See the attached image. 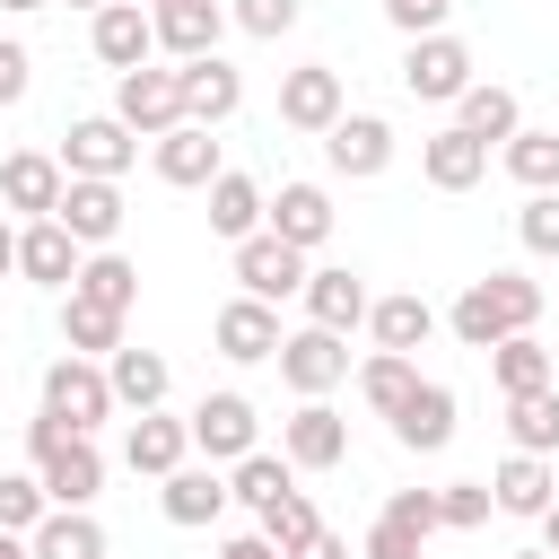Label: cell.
Returning a JSON list of instances; mask_svg holds the SVG:
<instances>
[{"instance_id": "cell-18", "label": "cell", "mask_w": 559, "mask_h": 559, "mask_svg": "<svg viewBox=\"0 0 559 559\" xmlns=\"http://www.w3.org/2000/svg\"><path fill=\"white\" fill-rule=\"evenodd\" d=\"M17 271H26L35 288H70V280H79V236H70L61 218H26V227H17Z\"/></svg>"}, {"instance_id": "cell-43", "label": "cell", "mask_w": 559, "mask_h": 559, "mask_svg": "<svg viewBox=\"0 0 559 559\" xmlns=\"http://www.w3.org/2000/svg\"><path fill=\"white\" fill-rule=\"evenodd\" d=\"M515 236H524V253H559V192H533L515 210Z\"/></svg>"}, {"instance_id": "cell-47", "label": "cell", "mask_w": 559, "mask_h": 559, "mask_svg": "<svg viewBox=\"0 0 559 559\" xmlns=\"http://www.w3.org/2000/svg\"><path fill=\"white\" fill-rule=\"evenodd\" d=\"M367 559H419V533H402L393 515H376L367 524Z\"/></svg>"}, {"instance_id": "cell-38", "label": "cell", "mask_w": 559, "mask_h": 559, "mask_svg": "<svg viewBox=\"0 0 559 559\" xmlns=\"http://www.w3.org/2000/svg\"><path fill=\"white\" fill-rule=\"evenodd\" d=\"M280 489H297V480H288V454H262V445H253V454H236V480H227V498H245V507L262 515Z\"/></svg>"}, {"instance_id": "cell-28", "label": "cell", "mask_w": 559, "mask_h": 559, "mask_svg": "<svg viewBox=\"0 0 559 559\" xmlns=\"http://www.w3.org/2000/svg\"><path fill=\"white\" fill-rule=\"evenodd\" d=\"M105 384H114V402L157 411V402H166V384H175V367H166L157 349H105Z\"/></svg>"}, {"instance_id": "cell-11", "label": "cell", "mask_w": 559, "mask_h": 559, "mask_svg": "<svg viewBox=\"0 0 559 559\" xmlns=\"http://www.w3.org/2000/svg\"><path fill=\"white\" fill-rule=\"evenodd\" d=\"M52 218H61L79 245H114V236H122V192H114L105 175H70L61 201H52Z\"/></svg>"}, {"instance_id": "cell-54", "label": "cell", "mask_w": 559, "mask_h": 559, "mask_svg": "<svg viewBox=\"0 0 559 559\" xmlns=\"http://www.w3.org/2000/svg\"><path fill=\"white\" fill-rule=\"evenodd\" d=\"M0 9H17V17H26V9H44V0H0Z\"/></svg>"}, {"instance_id": "cell-55", "label": "cell", "mask_w": 559, "mask_h": 559, "mask_svg": "<svg viewBox=\"0 0 559 559\" xmlns=\"http://www.w3.org/2000/svg\"><path fill=\"white\" fill-rule=\"evenodd\" d=\"M70 9H105V0H70Z\"/></svg>"}, {"instance_id": "cell-52", "label": "cell", "mask_w": 559, "mask_h": 559, "mask_svg": "<svg viewBox=\"0 0 559 559\" xmlns=\"http://www.w3.org/2000/svg\"><path fill=\"white\" fill-rule=\"evenodd\" d=\"M9 271H17V227L0 218V280H9Z\"/></svg>"}, {"instance_id": "cell-1", "label": "cell", "mask_w": 559, "mask_h": 559, "mask_svg": "<svg viewBox=\"0 0 559 559\" xmlns=\"http://www.w3.org/2000/svg\"><path fill=\"white\" fill-rule=\"evenodd\" d=\"M26 454H35V480H44V498H52V507H87V498L105 489V454H96V437L61 428L52 411H35V419H26Z\"/></svg>"}, {"instance_id": "cell-35", "label": "cell", "mask_w": 559, "mask_h": 559, "mask_svg": "<svg viewBox=\"0 0 559 559\" xmlns=\"http://www.w3.org/2000/svg\"><path fill=\"white\" fill-rule=\"evenodd\" d=\"M498 157H507V175L524 192H559V131H507Z\"/></svg>"}, {"instance_id": "cell-31", "label": "cell", "mask_w": 559, "mask_h": 559, "mask_svg": "<svg viewBox=\"0 0 559 559\" xmlns=\"http://www.w3.org/2000/svg\"><path fill=\"white\" fill-rule=\"evenodd\" d=\"M70 297H87V306H114V314H131V297H140V271L114 253V245H96V253H79V280H70Z\"/></svg>"}, {"instance_id": "cell-48", "label": "cell", "mask_w": 559, "mask_h": 559, "mask_svg": "<svg viewBox=\"0 0 559 559\" xmlns=\"http://www.w3.org/2000/svg\"><path fill=\"white\" fill-rule=\"evenodd\" d=\"M26 87H35V61H26V44H9V35H0V105H17Z\"/></svg>"}, {"instance_id": "cell-8", "label": "cell", "mask_w": 559, "mask_h": 559, "mask_svg": "<svg viewBox=\"0 0 559 559\" xmlns=\"http://www.w3.org/2000/svg\"><path fill=\"white\" fill-rule=\"evenodd\" d=\"M271 358H280V376H288L306 402H314V393H332V384L349 376V349H341V332H323V323L280 332V349H271Z\"/></svg>"}, {"instance_id": "cell-6", "label": "cell", "mask_w": 559, "mask_h": 559, "mask_svg": "<svg viewBox=\"0 0 559 559\" xmlns=\"http://www.w3.org/2000/svg\"><path fill=\"white\" fill-rule=\"evenodd\" d=\"M140 157V131H122V114H87V122H70L61 131V175H122Z\"/></svg>"}, {"instance_id": "cell-56", "label": "cell", "mask_w": 559, "mask_h": 559, "mask_svg": "<svg viewBox=\"0 0 559 559\" xmlns=\"http://www.w3.org/2000/svg\"><path fill=\"white\" fill-rule=\"evenodd\" d=\"M515 559H550V550H515Z\"/></svg>"}, {"instance_id": "cell-45", "label": "cell", "mask_w": 559, "mask_h": 559, "mask_svg": "<svg viewBox=\"0 0 559 559\" xmlns=\"http://www.w3.org/2000/svg\"><path fill=\"white\" fill-rule=\"evenodd\" d=\"M384 515H393L402 533H419V542H428V533H437V489H393V498H384Z\"/></svg>"}, {"instance_id": "cell-17", "label": "cell", "mask_w": 559, "mask_h": 559, "mask_svg": "<svg viewBox=\"0 0 559 559\" xmlns=\"http://www.w3.org/2000/svg\"><path fill=\"white\" fill-rule=\"evenodd\" d=\"M148 26H157V44H166L175 61H201V52H218L227 9H218V0H157V9H148Z\"/></svg>"}, {"instance_id": "cell-27", "label": "cell", "mask_w": 559, "mask_h": 559, "mask_svg": "<svg viewBox=\"0 0 559 559\" xmlns=\"http://www.w3.org/2000/svg\"><path fill=\"white\" fill-rule=\"evenodd\" d=\"M35 559H105V524L87 507H44V524L26 533Z\"/></svg>"}, {"instance_id": "cell-34", "label": "cell", "mask_w": 559, "mask_h": 559, "mask_svg": "<svg viewBox=\"0 0 559 559\" xmlns=\"http://www.w3.org/2000/svg\"><path fill=\"white\" fill-rule=\"evenodd\" d=\"M507 428H515V454H559V393L550 384L507 393Z\"/></svg>"}, {"instance_id": "cell-9", "label": "cell", "mask_w": 559, "mask_h": 559, "mask_svg": "<svg viewBox=\"0 0 559 559\" xmlns=\"http://www.w3.org/2000/svg\"><path fill=\"white\" fill-rule=\"evenodd\" d=\"M280 454H288L297 472H332V463L349 454V419H341V411L314 393V402H297V411H288V428H280Z\"/></svg>"}, {"instance_id": "cell-4", "label": "cell", "mask_w": 559, "mask_h": 559, "mask_svg": "<svg viewBox=\"0 0 559 559\" xmlns=\"http://www.w3.org/2000/svg\"><path fill=\"white\" fill-rule=\"evenodd\" d=\"M402 87H411L419 105H454V96L472 87V52H463L454 35H411V52H402Z\"/></svg>"}, {"instance_id": "cell-14", "label": "cell", "mask_w": 559, "mask_h": 559, "mask_svg": "<svg viewBox=\"0 0 559 559\" xmlns=\"http://www.w3.org/2000/svg\"><path fill=\"white\" fill-rule=\"evenodd\" d=\"M280 122H288V131H332V122H341V70H332V61L288 70V79H280Z\"/></svg>"}, {"instance_id": "cell-24", "label": "cell", "mask_w": 559, "mask_h": 559, "mask_svg": "<svg viewBox=\"0 0 559 559\" xmlns=\"http://www.w3.org/2000/svg\"><path fill=\"white\" fill-rule=\"evenodd\" d=\"M183 454H192V428H183V419H166V411H140V419H131V437H122V463H131V472H148V480H166Z\"/></svg>"}, {"instance_id": "cell-53", "label": "cell", "mask_w": 559, "mask_h": 559, "mask_svg": "<svg viewBox=\"0 0 559 559\" xmlns=\"http://www.w3.org/2000/svg\"><path fill=\"white\" fill-rule=\"evenodd\" d=\"M0 559H35V550H26V533H0Z\"/></svg>"}, {"instance_id": "cell-26", "label": "cell", "mask_w": 559, "mask_h": 559, "mask_svg": "<svg viewBox=\"0 0 559 559\" xmlns=\"http://www.w3.org/2000/svg\"><path fill=\"white\" fill-rule=\"evenodd\" d=\"M550 498H559L550 454H507V463H498V480H489V507H498V515H542Z\"/></svg>"}, {"instance_id": "cell-42", "label": "cell", "mask_w": 559, "mask_h": 559, "mask_svg": "<svg viewBox=\"0 0 559 559\" xmlns=\"http://www.w3.org/2000/svg\"><path fill=\"white\" fill-rule=\"evenodd\" d=\"M437 524H445V533L489 524V480H445V489H437Z\"/></svg>"}, {"instance_id": "cell-51", "label": "cell", "mask_w": 559, "mask_h": 559, "mask_svg": "<svg viewBox=\"0 0 559 559\" xmlns=\"http://www.w3.org/2000/svg\"><path fill=\"white\" fill-rule=\"evenodd\" d=\"M533 524H542V550H550V559H559V498H550V507H542V515H533Z\"/></svg>"}, {"instance_id": "cell-5", "label": "cell", "mask_w": 559, "mask_h": 559, "mask_svg": "<svg viewBox=\"0 0 559 559\" xmlns=\"http://www.w3.org/2000/svg\"><path fill=\"white\" fill-rule=\"evenodd\" d=\"M114 114H122V131L157 140V131H175V122H183V79L140 61V70H122V87H114Z\"/></svg>"}, {"instance_id": "cell-19", "label": "cell", "mask_w": 559, "mask_h": 559, "mask_svg": "<svg viewBox=\"0 0 559 559\" xmlns=\"http://www.w3.org/2000/svg\"><path fill=\"white\" fill-rule=\"evenodd\" d=\"M419 175H428L437 192H472V183L489 175V140H472L463 122H445V131L419 148Z\"/></svg>"}, {"instance_id": "cell-30", "label": "cell", "mask_w": 559, "mask_h": 559, "mask_svg": "<svg viewBox=\"0 0 559 559\" xmlns=\"http://www.w3.org/2000/svg\"><path fill=\"white\" fill-rule=\"evenodd\" d=\"M454 122H463L472 140H507V131H524V105H515V87H498V79H472V87L454 96Z\"/></svg>"}, {"instance_id": "cell-16", "label": "cell", "mask_w": 559, "mask_h": 559, "mask_svg": "<svg viewBox=\"0 0 559 559\" xmlns=\"http://www.w3.org/2000/svg\"><path fill=\"white\" fill-rule=\"evenodd\" d=\"M183 428H192V445H201L210 463H236V454H253V428H262V419H253V402H245V393H210Z\"/></svg>"}, {"instance_id": "cell-7", "label": "cell", "mask_w": 559, "mask_h": 559, "mask_svg": "<svg viewBox=\"0 0 559 559\" xmlns=\"http://www.w3.org/2000/svg\"><path fill=\"white\" fill-rule=\"evenodd\" d=\"M236 280H245V297H297L306 288V253L297 245H280L271 227H253V236H236Z\"/></svg>"}, {"instance_id": "cell-12", "label": "cell", "mask_w": 559, "mask_h": 559, "mask_svg": "<svg viewBox=\"0 0 559 559\" xmlns=\"http://www.w3.org/2000/svg\"><path fill=\"white\" fill-rule=\"evenodd\" d=\"M87 44H96V61H105V70H140V61L157 52V26H148V9H140V0H105V9H96V26H87Z\"/></svg>"}, {"instance_id": "cell-29", "label": "cell", "mask_w": 559, "mask_h": 559, "mask_svg": "<svg viewBox=\"0 0 559 559\" xmlns=\"http://www.w3.org/2000/svg\"><path fill=\"white\" fill-rule=\"evenodd\" d=\"M393 437H402L411 454H437V445L454 437V393H445V384H411V402L393 411Z\"/></svg>"}, {"instance_id": "cell-37", "label": "cell", "mask_w": 559, "mask_h": 559, "mask_svg": "<svg viewBox=\"0 0 559 559\" xmlns=\"http://www.w3.org/2000/svg\"><path fill=\"white\" fill-rule=\"evenodd\" d=\"M411 384H419V367H411L402 349H376V358L358 367V402H367V411H384V419L411 402Z\"/></svg>"}, {"instance_id": "cell-21", "label": "cell", "mask_w": 559, "mask_h": 559, "mask_svg": "<svg viewBox=\"0 0 559 559\" xmlns=\"http://www.w3.org/2000/svg\"><path fill=\"white\" fill-rule=\"evenodd\" d=\"M157 507H166V524H183V533H192V524H218V515H227V480H218L210 463H175L166 489H157Z\"/></svg>"}, {"instance_id": "cell-15", "label": "cell", "mask_w": 559, "mask_h": 559, "mask_svg": "<svg viewBox=\"0 0 559 559\" xmlns=\"http://www.w3.org/2000/svg\"><path fill=\"white\" fill-rule=\"evenodd\" d=\"M262 227H271L280 245L314 253V245L332 236V192H323V183H280V201H262Z\"/></svg>"}, {"instance_id": "cell-50", "label": "cell", "mask_w": 559, "mask_h": 559, "mask_svg": "<svg viewBox=\"0 0 559 559\" xmlns=\"http://www.w3.org/2000/svg\"><path fill=\"white\" fill-rule=\"evenodd\" d=\"M218 559H280L262 533H236V542H218Z\"/></svg>"}, {"instance_id": "cell-23", "label": "cell", "mask_w": 559, "mask_h": 559, "mask_svg": "<svg viewBox=\"0 0 559 559\" xmlns=\"http://www.w3.org/2000/svg\"><path fill=\"white\" fill-rule=\"evenodd\" d=\"M306 314L323 323V332H349V323H367V280L349 271V262H332V271H306Z\"/></svg>"}, {"instance_id": "cell-25", "label": "cell", "mask_w": 559, "mask_h": 559, "mask_svg": "<svg viewBox=\"0 0 559 559\" xmlns=\"http://www.w3.org/2000/svg\"><path fill=\"white\" fill-rule=\"evenodd\" d=\"M218 175V140L201 131V122H175V131H157V183H183V192H201Z\"/></svg>"}, {"instance_id": "cell-10", "label": "cell", "mask_w": 559, "mask_h": 559, "mask_svg": "<svg viewBox=\"0 0 559 559\" xmlns=\"http://www.w3.org/2000/svg\"><path fill=\"white\" fill-rule=\"evenodd\" d=\"M323 157H332V175H349V183L384 175V166H393V122H384V114H341V122L323 131Z\"/></svg>"}, {"instance_id": "cell-39", "label": "cell", "mask_w": 559, "mask_h": 559, "mask_svg": "<svg viewBox=\"0 0 559 559\" xmlns=\"http://www.w3.org/2000/svg\"><path fill=\"white\" fill-rule=\"evenodd\" d=\"M314 533H323V515H314L306 489H280V498L262 507V542H271V550H297V542H314Z\"/></svg>"}, {"instance_id": "cell-3", "label": "cell", "mask_w": 559, "mask_h": 559, "mask_svg": "<svg viewBox=\"0 0 559 559\" xmlns=\"http://www.w3.org/2000/svg\"><path fill=\"white\" fill-rule=\"evenodd\" d=\"M44 411H52L61 428L96 437V419H114V384H105V367H87L79 349L52 358V367H44Z\"/></svg>"}, {"instance_id": "cell-22", "label": "cell", "mask_w": 559, "mask_h": 559, "mask_svg": "<svg viewBox=\"0 0 559 559\" xmlns=\"http://www.w3.org/2000/svg\"><path fill=\"white\" fill-rule=\"evenodd\" d=\"M61 157H44V148H17L9 166H0V201L9 210H26V218H52V201H61Z\"/></svg>"}, {"instance_id": "cell-32", "label": "cell", "mask_w": 559, "mask_h": 559, "mask_svg": "<svg viewBox=\"0 0 559 559\" xmlns=\"http://www.w3.org/2000/svg\"><path fill=\"white\" fill-rule=\"evenodd\" d=\"M367 332H376V349H419L428 332H437V306L428 297H367Z\"/></svg>"}, {"instance_id": "cell-46", "label": "cell", "mask_w": 559, "mask_h": 559, "mask_svg": "<svg viewBox=\"0 0 559 559\" xmlns=\"http://www.w3.org/2000/svg\"><path fill=\"white\" fill-rule=\"evenodd\" d=\"M445 9H454V0H384V17H393L402 35H445Z\"/></svg>"}, {"instance_id": "cell-20", "label": "cell", "mask_w": 559, "mask_h": 559, "mask_svg": "<svg viewBox=\"0 0 559 559\" xmlns=\"http://www.w3.org/2000/svg\"><path fill=\"white\" fill-rule=\"evenodd\" d=\"M210 341H218V358H236V367H253V358H271V349H280V314H271L262 297H236V306H218V323H210Z\"/></svg>"}, {"instance_id": "cell-33", "label": "cell", "mask_w": 559, "mask_h": 559, "mask_svg": "<svg viewBox=\"0 0 559 559\" xmlns=\"http://www.w3.org/2000/svg\"><path fill=\"white\" fill-rule=\"evenodd\" d=\"M210 227H218L227 245H236V236H253V227H262V183L218 166V175H210Z\"/></svg>"}, {"instance_id": "cell-44", "label": "cell", "mask_w": 559, "mask_h": 559, "mask_svg": "<svg viewBox=\"0 0 559 559\" xmlns=\"http://www.w3.org/2000/svg\"><path fill=\"white\" fill-rule=\"evenodd\" d=\"M297 9H306V0H236L227 17H236L245 35H262V44H280V35L297 26Z\"/></svg>"}, {"instance_id": "cell-36", "label": "cell", "mask_w": 559, "mask_h": 559, "mask_svg": "<svg viewBox=\"0 0 559 559\" xmlns=\"http://www.w3.org/2000/svg\"><path fill=\"white\" fill-rule=\"evenodd\" d=\"M489 367H498V393H533V384H550V349H542L533 332L489 341Z\"/></svg>"}, {"instance_id": "cell-2", "label": "cell", "mask_w": 559, "mask_h": 559, "mask_svg": "<svg viewBox=\"0 0 559 559\" xmlns=\"http://www.w3.org/2000/svg\"><path fill=\"white\" fill-rule=\"evenodd\" d=\"M454 341L463 349H489V341H507V332H533L542 323V288L533 280H515V271H489V280H472L463 297H454Z\"/></svg>"}, {"instance_id": "cell-40", "label": "cell", "mask_w": 559, "mask_h": 559, "mask_svg": "<svg viewBox=\"0 0 559 559\" xmlns=\"http://www.w3.org/2000/svg\"><path fill=\"white\" fill-rule=\"evenodd\" d=\"M61 341L87 358V349H122V314L114 306H87V297H70L61 306Z\"/></svg>"}, {"instance_id": "cell-41", "label": "cell", "mask_w": 559, "mask_h": 559, "mask_svg": "<svg viewBox=\"0 0 559 559\" xmlns=\"http://www.w3.org/2000/svg\"><path fill=\"white\" fill-rule=\"evenodd\" d=\"M44 507H52V498H44L35 472H0V533H35Z\"/></svg>"}, {"instance_id": "cell-13", "label": "cell", "mask_w": 559, "mask_h": 559, "mask_svg": "<svg viewBox=\"0 0 559 559\" xmlns=\"http://www.w3.org/2000/svg\"><path fill=\"white\" fill-rule=\"evenodd\" d=\"M175 79H183V122H201V131H218V122L245 105V79H236L218 52H201V61H175Z\"/></svg>"}, {"instance_id": "cell-49", "label": "cell", "mask_w": 559, "mask_h": 559, "mask_svg": "<svg viewBox=\"0 0 559 559\" xmlns=\"http://www.w3.org/2000/svg\"><path fill=\"white\" fill-rule=\"evenodd\" d=\"M280 559H349V542H341V533H314V542H297V550H280Z\"/></svg>"}]
</instances>
